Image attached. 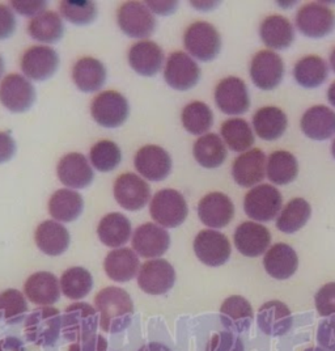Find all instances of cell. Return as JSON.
<instances>
[{
  "instance_id": "obj_1",
  "label": "cell",
  "mask_w": 335,
  "mask_h": 351,
  "mask_svg": "<svg viewBox=\"0 0 335 351\" xmlns=\"http://www.w3.org/2000/svg\"><path fill=\"white\" fill-rule=\"evenodd\" d=\"M95 306L100 312V325L108 333L123 332L134 316L132 296L123 289L110 286L101 290L95 298Z\"/></svg>"
},
{
  "instance_id": "obj_9",
  "label": "cell",
  "mask_w": 335,
  "mask_h": 351,
  "mask_svg": "<svg viewBox=\"0 0 335 351\" xmlns=\"http://www.w3.org/2000/svg\"><path fill=\"white\" fill-rule=\"evenodd\" d=\"M283 205L280 191L273 185H258L249 191L244 201V210L249 218L257 221L274 219Z\"/></svg>"
},
{
  "instance_id": "obj_39",
  "label": "cell",
  "mask_w": 335,
  "mask_h": 351,
  "mask_svg": "<svg viewBox=\"0 0 335 351\" xmlns=\"http://www.w3.org/2000/svg\"><path fill=\"white\" fill-rule=\"evenodd\" d=\"M327 63L319 56H308L300 59L293 69L295 80L304 88L320 87L327 79Z\"/></svg>"
},
{
  "instance_id": "obj_8",
  "label": "cell",
  "mask_w": 335,
  "mask_h": 351,
  "mask_svg": "<svg viewBox=\"0 0 335 351\" xmlns=\"http://www.w3.org/2000/svg\"><path fill=\"white\" fill-rule=\"evenodd\" d=\"M36 101V89L27 77L18 73L5 76L0 84V103L12 113L29 110Z\"/></svg>"
},
{
  "instance_id": "obj_58",
  "label": "cell",
  "mask_w": 335,
  "mask_h": 351,
  "mask_svg": "<svg viewBox=\"0 0 335 351\" xmlns=\"http://www.w3.org/2000/svg\"><path fill=\"white\" fill-rule=\"evenodd\" d=\"M327 100L335 108V82L330 86L329 90H327Z\"/></svg>"
},
{
  "instance_id": "obj_15",
  "label": "cell",
  "mask_w": 335,
  "mask_h": 351,
  "mask_svg": "<svg viewBox=\"0 0 335 351\" xmlns=\"http://www.w3.org/2000/svg\"><path fill=\"white\" fill-rule=\"evenodd\" d=\"M215 101L220 112L225 114H244L250 106L248 87L240 77H225L216 86Z\"/></svg>"
},
{
  "instance_id": "obj_20",
  "label": "cell",
  "mask_w": 335,
  "mask_h": 351,
  "mask_svg": "<svg viewBox=\"0 0 335 351\" xmlns=\"http://www.w3.org/2000/svg\"><path fill=\"white\" fill-rule=\"evenodd\" d=\"M198 217L207 227L224 228L234 219V202L223 193H210L198 205Z\"/></svg>"
},
{
  "instance_id": "obj_40",
  "label": "cell",
  "mask_w": 335,
  "mask_h": 351,
  "mask_svg": "<svg viewBox=\"0 0 335 351\" xmlns=\"http://www.w3.org/2000/svg\"><path fill=\"white\" fill-rule=\"evenodd\" d=\"M299 173L297 159L287 151H275L267 162V177L275 185H288Z\"/></svg>"
},
{
  "instance_id": "obj_3",
  "label": "cell",
  "mask_w": 335,
  "mask_h": 351,
  "mask_svg": "<svg viewBox=\"0 0 335 351\" xmlns=\"http://www.w3.org/2000/svg\"><path fill=\"white\" fill-rule=\"evenodd\" d=\"M62 328V316L57 308L34 309L25 320V336L30 342L40 346H53Z\"/></svg>"
},
{
  "instance_id": "obj_57",
  "label": "cell",
  "mask_w": 335,
  "mask_h": 351,
  "mask_svg": "<svg viewBox=\"0 0 335 351\" xmlns=\"http://www.w3.org/2000/svg\"><path fill=\"white\" fill-rule=\"evenodd\" d=\"M138 351H172L168 346L162 345L160 342H152V343H148L145 345L143 348H140Z\"/></svg>"
},
{
  "instance_id": "obj_26",
  "label": "cell",
  "mask_w": 335,
  "mask_h": 351,
  "mask_svg": "<svg viewBox=\"0 0 335 351\" xmlns=\"http://www.w3.org/2000/svg\"><path fill=\"white\" fill-rule=\"evenodd\" d=\"M164 53L160 46L152 41H140L129 50V63L132 70L142 76H155L162 67Z\"/></svg>"
},
{
  "instance_id": "obj_30",
  "label": "cell",
  "mask_w": 335,
  "mask_h": 351,
  "mask_svg": "<svg viewBox=\"0 0 335 351\" xmlns=\"http://www.w3.org/2000/svg\"><path fill=\"white\" fill-rule=\"evenodd\" d=\"M103 269L109 278L116 282L132 280L140 269V263L136 253L129 248L114 249L108 253Z\"/></svg>"
},
{
  "instance_id": "obj_42",
  "label": "cell",
  "mask_w": 335,
  "mask_h": 351,
  "mask_svg": "<svg viewBox=\"0 0 335 351\" xmlns=\"http://www.w3.org/2000/svg\"><path fill=\"white\" fill-rule=\"evenodd\" d=\"M93 287L92 274L84 267H70L60 277V290L73 300L84 299Z\"/></svg>"
},
{
  "instance_id": "obj_61",
  "label": "cell",
  "mask_w": 335,
  "mask_h": 351,
  "mask_svg": "<svg viewBox=\"0 0 335 351\" xmlns=\"http://www.w3.org/2000/svg\"><path fill=\"white\" fill-rule=\"evenodd\" d=\"M306 351H326L325 349H322V348H309V349H306Z\"/></svg>"
},
{
  "instance_id": "obj_50",
  "label": "cell",
  "mask_w": 335,
  "mask_h": 351,
  "mask_svg": "<svg viewBox=\"0 0 335 351\" xmlns=\"http://www.w3.org/2000/svg\"><path fill=\"white\" fill-rule=\"evenodd\" d=\"M11 4L17 14L27 17H36L47 7V1L45 0H14Z\"/></svg>"
},
{
  "instance_id": "obj_25",
  "label": "cell",
  "mask_w": 335,
  "mask_h": 351,
  "mask_svg": "<svg viewBox=\"0 0 335 351\" xmlns=\"http://www.w3.org/2000/svg\"><path fill=\"white\" fill-rule=\"evenodd\" d=\"M34 240L40 250L51 257L63 254L71 243L67 228L54 220H46L41 223L36 230Z\"/></svg>"
},
{
  "instance_id": "obj_54",
  "label": "cell",
  "mask_w": 335,
  "mask_h": 351,
  "mask_svg": "<svg viewBox=\"0 0 335 351\" xmlns=\"http://www.w3.org/2000/svg\"><path fill=\"white\" fill-rule=\"evenodd\" d=\"M16 154V143L8 132H0V164L11 160Z\"/></svg>"
},
{
  "instance_id": "obj_63",
  "label": "cell",
  "mask_w": 335,
  "mask_h": 351,
  "mask_svg": "<svg viewBox=\"0 0 335 351\" xmlns=\"http://www.w3.org/2000/svg\"><path fill=\"white\" fill-rule=\"evenodd\" d=\"M332 154H333V156H334L335 159V139L334 142H333V146H332Z\"/></svg>"
},
{
  "instance_id": "obj_23",
  "label": "cell",
  "mask_w": 335,
  "mask_h": 351,
  "mask_svg": "<svg viewBox=\"0 0 335 351\" xmlns=\"http://www.w3.org/2000/svg\"><path fill=\"white\" fill-rule=\"evenodd\" d=\"M266 156L260 148L250 149L240 155L234 162L232 176L234 181L243 188H251L264 178Z\"/></svg>"
},
{
  "instance_id": "obj_21",
  "label": "cell",
  "mask_w": 335,
  "mask_h": 351,
  "mask_svg": "<svg viewBox=\"0 0 335 351\" xmlns=\"http://www.w3.org/2000/svg\"><path fill=\"white\" fill-rule=\"evenodd\" d=\"M271 234L266 227L258 223L245 221L234 232V245L245 257H258L269 248Z\"/></svg>"
},
{
  "instance_id": "obj_37",
  "label": "cell",
  "mask_w": 335,
  "mask_h": 351,
  "mask_svg": "<svg viewBox=\"0 0 335 351\" xmlns=\"http://www.w3.org/2000/svg\"><path fill=\"white\" fill-rule=\"evenodd\" d=\"M28 32L33 40L45 44H55L63 37L64 25L57 12L45 11L30 20Z\"/></svg>"
},
{
  "instance_id": "obj_14",
  "label": "cell",
  "mask_w": 335,
  "mask_h": 351,
  "mask_svg": "<svg viewBox=\"0 0 335 351\" xmlns=\"http://www.w3.org/2000/svg\"><path fill=\"white\" fill-rule=\"evenodd\" d=\"M175 271L165 260H151L142 265L138 274V286L149 295H162L173 289Z\"/></svg>"
},
{
  "instance_id": "obj_17",
  "label": "cell",
  "mask_w": 335,
  "mask_h": 351,
  "mask_svg": "<svg viewBox=\"0 0 335 351\" xmlns=\"http://www.w3.org/2000/svg\"><path fill=\"white\" fill-rule=\"evenodd\" d=\"M151 195L149 185L139 176L123 173L114 184V198L118 205L127 211L142 210Z\"/></svg>"
},
{
  "instance_id": "obj_33",
  "label": "cell",
  "mask_w": 335,
  "mask_h": 351,
  "mask_svg": "<svg viewBox=\"0 0 335 351\" xmlns=\"http://www.w3.org/2000/svg\"><path fill=\"white\" fill-rule=\"evenodd\" d=\"M220 317L227 329L241 333L250 328L253 322V308L245 298L234 295L223 303Z\"/></svg>"
},
{
  "instance_id": "obj_45",
  "label": "cell",
  "mask_w": 335,
  "mask_h": 351,
  "mask_svg": "<svg viewBox=\"0 0 335 351\" xmlns=\"http://www.w3.org/2000/svg\"><path fill=\"white\" fill-rule=\"evenodd\" d=\"M90 162L102 173L112 172L122 161L121 148L112 141H101L90 148Z\"/></svg>"
},
{
  "instance_id": "obj_49",
  "label": "cell",
  "mask_w": 335,
  "mask_h": 351,
  "mask_svg": "<svg viewBox=\"0 0 335 351\" xmlns=\"http://www.w3.org/2000/svg\"><path fill=\"white\" fill-rule=\"evenodd\" d=\"M241 341L229 332L219 333L211 339L207 351H243Z\"/></svg>"
},
{
  "instance_id": "obj_56",
  "label": "cell",
  "mask_w": 335,
  "mask_h": 351,
  "mask_svg": "<svg viewBox=\"0 0 335 351\" xmlns=\"http://www.w3.org/2000/svg\"><path fill=\"white\" fill-rule=\"evenodd\" d=\"M0 351H25L24 345L16 337H7L0 341Z\"/></svg>"
},
{
  "instance_id": "obj_41",
  "label": "cell",
  "mask_w": 335,
  "mask_h": 351,
  "mask_svg": "<svg viewBox=\"0 0 335 351\" xmlns=\"http://www.w3.org/2000/svg\"><path fill=\"white\" fill-rule=\"evenodd\" d=\"M312 215V207L304 198H293L288 202L277 220L279 231L284 234H295L301 230Z\"/></svg>"
},
{
  "instance_id": "obj_48",
  "label": "cell",
  "mask_w": 335,
  "mask_h": 351,
  "mask_svg": "<svg viewBox=\"0 0 335 351\" xmlns=\"http://www.w3.org/2000/svg\"><path fill=\"white\" fill-rule=\"evenodd\" d=\"M314 300L321 316L327 317L335 315V282L321 287Z\"/></svg>"
},
{
  "instance_id": "obj_52",
  "label": "cell",
  "mask_w": 335,
  "mask_h": 351,
  "mask_svg": "<svg viewBox=\"0 0 335 351\" xmlns=\"http://www.w3.org/2000/svg\"><path fill=\"white\" fill-rule=\"evenodd\" d=\"M17 27L16 16L12 10L0 4V41L14 36Z\"/></svg>"
},
{
  "instance_id": "obj_55",
  "label": "cell",
  "mask_w": 335,
  "mask_h": 351,
  "mask_svg": "<svg viewBox=\"0 0 335 351\" xmlns=\"http://www.w3.org/2000/svg\"><path fill=\"white\" fill-rule=\"evenodd\" d=\"M148 8L161 16L172 15L177 10L178 3L177 1H146Z\"/></svg>"
},
{
  "instance_id": "obj_2",
  "label": "cell",
  "mask_w": 335,
  "mask_h": 351,
  "mask_svg": "<svg viewBox=\"0 0 335 351\" xmlns=\"http://www.w3.org/2000/svg\"><path fill=\"white\" fill-rule=\"evenodd\" d=\"M152 219L161 227L175 228L179 227L189 214L185 197L175 189L158 191L149 205Z\"/></svg>"
},
{
  "instance_id": "obj_4",
  "label": "cell",
  "mask_w": 335,
  "mask_h": 351,
  "mask_svg": "<svg viewBox=\"0 0 335 351\" xmlns=\"http://www.w3.org/2000/svg\"><path fill=\"white\" fill-rule=\"evenodd\" d=\"M184 44L194 58L210 62L216 58L220 53L221 37L210 23L197 21L185 32Z\"/></svg>"
},
{
  "instance_id": "obj_34",
  "label": "cell",
  "mask_w": 335,
  "mask_h": 351,
  "mask_svg": "<svg viewBox=\"0 0 335 351\" xmlns=\"http://www.w3.org/2000/svg\"><path fill=\"white\" fill-rule=\"evenodd\" d=\"M132 221L119 213H112L102 218L97 234L102 244L109 248H119L132 237Z\"/></svg>"
},
{
  "instance_id": "obj_7",
  "label": "cell",
  "mask_w": 335,
  "mask_h": 351,
  "mask_svg": "<svg viewBox=\"0 0 335 351\" xmlns=\"http://www.w3.org/2000/svg\"><path fill=\"white\" fill-rule=\"evenodd\" d=\"M97 324V309L88 303H75L66 309L62 317V330L66 338L79 342L96 335Z\"/></svg>"
},
{
  "instance_id": "obj_44",
  "label": "cell",
  "mask_w": 335,
  "mask_h": 351,
  "mask_svg": "<svg viewBox=\"0 0 335 351\" xmlns=\"http://www.w3.org/2000/svg\"><path fill=\"white\" fill-rule=\"evenodd\" d=\"M181 121L186 132L193 135H202L214 125V114L207 104L194 101L182 110Z\"/></svg>"
},
{
  "instance_id": "obj_53",
  "label": "cell",
  "mask_w": 335,
  "mask_h": 351,
  "mask_svg": "<svg viewBox=\"0 0 335 351\" xmlns=\"http://www.w3.org/2000/svg\"><path fill=\"white\" fill-rule=\"evenodd\" d=\"M108 350V341L105 337L100 335H93L88 337L83 341H79L77 343L70 348V351H106Z\"/></svg>"
},
{
  "instance_id": "obj_29",
  "label": "cell",
  "mask_w": 335,
  "mask_h": 351,
  "mask_svg": "<svg viewBox=\"0 0 335 351\" xmlns=\"http://www.w3.org/2000/svg\"><path fill=\"white\" fill-rule=\"evenodd\" d=\"M300 126L308 138L326 141L335 134V112L325 105H316L304 113Z\"/></svg>"
},
{
  "instance_id": "obj_59",
  "label": "cell",
  "mask_w": 335,
  "mask_h": 351,
  "mask_svg": "<svg viewBox=\"0 0 335 351\" xmlns=\"http://www.w3.org/2000/svg\"><path fill=\"white\" fill-rule=\"evenodd\" d=\"M330 64H332V69H333V71L335 73V47L333 49V51H332V56H330Z\"/></svg>"
},
{
  "instance_id": "obj_22",
  "label": "cell",
  "mask_w": 335,
  "mask_h": 351,
  "mask_svg": "<svg viewBox=\"0 0 335 351\" xmlns=\"http://www.w3.org/2000/svg\"><path fill=\"white\" fill-rule=\"evenodd\" d=\"M57 172L60 182L73 189H86L95 177L87 158L77 152L63 156L59 161Z\"/></svg>"
},
{
  "instance_id": "obj_43",
  "label": "cell",
  "mask_w": 335,
  "mask_h": 351,
  "mask_svg": "<svg viewBox=\"0 0 335 351\" xmlns=\"http://www.w3.org/2000/svg\"><path fill=\"white\" fill-rule=\"evenodd\" d=\"M221 136L234 152H245L254 145V134L248 122L241 118L228 119L221 125Z\"/></svg>"
},
{
  "instance_id": "obj_5",
  "label": "cell",
  "mask_w": 335,
  "mask_h": 351,
  "mask_svg": "<svg viewBox=\"0 0 335 351\" xmlns=\"http://www.w3.org/2000/svg\"><path fill=\"white\" fill-rule=\"evenodd\" d=\"M90 113L93 119L106 129L122 126L130 114V106L126 97L114 90L102 92L95 97Z\"/></svg>"
},
{
  "instance_id": "obj_19",
  "label": "cell",
  "mask_w": 335,
  "mask_h": 351,
  "mask_svg": "<svg viewBox=\"0 0 335 351\" xmlns=\"http://www.w3.org/2000/svg\"><path fill=\"white\" fill-rule=\"evenodd\" d=\"M136 171L149 181H162L172 172V159L160 146H145L134 159Z\"/></svg>"
},
{
  "instance_id": "obj_60",
  "label": "cell",
  "mask_w": 335,
  "mask_h": 351,
  "mask_svg": "<svg viewBox=\"0 0 335 351\" xmlns=\"http://www.w3.org/2000/svg\"><path fill=\"white\" fill-rule=\"evenodd\" d=\"M3 71H4V60H3L1 56H0V76L3 75Z\"/></svg>"
},
{
  "instance_id": "obj_32",
  "label": "cell",
  "mask_w": 335,
  "mask_h": 351,
  "mask_svg": "<svg viewBox=\"0 0 335 351\" xmlns=\"http://www.w3.org/2000/svg\"><path fill=\"white\" fill-rule=\"evenodd\" d=\"M263 44L274 50H286L295 40L291 21L280 15L266 17L260 28Z\"/></svg>"
},
{
  "instance_id": "obj_28",
  "label": "cell",
  "mask_w": 335,
  "mask_h": 351,
  "mask_svg": "<svg viewBox=\"0 0 335 351\" xmlns=\"http://www.w3.org/2000/svg\"><path fill=\"white\" fill-rule=\"evenodd\" d=\"M258 326L267 336H283L292 328V315L290 308L284 303L271 300L264 303L258 311Z\"/></svg>"
},
{
  "instance_id": "obj_18",
  "label": "cell",
  "mask_w": 335,
  "mask_h": 351,
  "mask_svg": "<svg viewBox=\"0 0 335 351\" xmlns=\"http://www.w3.org/2000/svg\"><path fill=\"white\" fill-rule=\"evenodd\" d=\"M171 245L168 231L152 223H146L136 228L132 236V248L145 258H159L166 253Z\"/></svg>"
},
{
  "instance_id": "obj_13",
  "label": "cell",
  "mask_w": 335,
  "mask_h": 351,
  "mask_svg": "<svg viewBox=\"0 0 335 351\" xmlns=\"http://www.w3.org/2000/svg\"><path fill=\"white\" fill-rule=\"evenodd\" d=\"M250 76L256 87L273 90L282 83L284 76L283 59L271 50L257 53L250 63Z\"/></svg>"
},
{
  "instance_id": "obj_12",
  "label": "cell",
  "mask_w": 335,
  "mask_h": 351,
  "mask_svg": "<svg viewBox=\"0 0 335 351\" xmlns=\"http://www.w3.org/2000/svg\"><path fill=\"white\" fill-rule=\"evenodd\" d=\"M194 252L201 263L218 267L229 260L232 248L225 234L214 230H203L194 240Z\"/></svg>"
},
{
  "instance_id": "obj_46",
  "label": "cell",
  "mask_w": 335,
  "mask_h": 351,
  "mask_svg": "<svg viewBox=\"0 0 335 351\" xmlns=\"http://www.w3.org/2000/svg\"><path fill=\"white\" fill-rule=\"evenodd\" d=\"M60 12L71 24L83 27L92 24L97 17V7L90 0H63Z\"/></svg>"
},
{
  "instance_id": "obj_51",
  "label": "cell",
  "mask_w": 335,
  "mask_h": 351,
  "mask_svg": "<svg viewBox=\"0 0 335 351\" xmlns=\"http://www.w3.org/2000/svg\"><path fill=\"white\" fill-rule=\"evenodd\" d=\"M317 341L326 351H335V317L321 322Z\"/></svg>"
},
{
  "instance_id": "obj_35",
  "label": "cell",
  "mask_w": 335,
  "mask_h": 351,
  "mask_svg": "<svg viewBox=\"0 0 335 351\" xmlns=\"http://www.w3.org/2000/svg\"><path fill=\"white\" fill-rule=\"evenodd\" d=\"M253 126L263 141H277L287 130L288 119L277 106H264L254 114Z\"/></svg>"
},
{
  "instance_id": "obj_62",
  "label": "cell",
  "mask_w": 335,
  "mask_h": 351,
  "mask_svg": "<svg viewBox=\"0 0 335 351\" xmlns=\"http://www.w3.org/2000/svg\"><path fill=\"white\" fill-rule=\"evenodd\" d=\"M3 316V303H1V298H0V319Z\"/></svg>"
},
{
  "instance_id": "obj_24",
  "label": "cell",
  "mask_w": 335,
  "mask_h": 351,
  "mask_svg": "<svg viewBox=\"0 0 335 351\" xmlns=\"http://www.w3.org/2000/svg\"><path fill=\"white\" fill-rule=\"evenodd\" d=\"M24 293L32 303L49 307L58 302L60 285L53 273L38 271L27 279L24 283Z\"/></svg>"
},
{
  "instance_id": "obj_11",
  "label": "cell",
  "mask_w": 335,
  "mask_h": 351,
  "mask_svg": "<svg viewBox=\"0 0 335 351\" xmlns=\"http://www.w3.org/2000/svg\"><path fill=\"white\" fill-rule=\"evenodd\" d=\"M164 79L175 90H189L201 80V69L197 62L184 51L169 56L164 70Z\"/></svg>"
},
{
  "instance_id": "obj_47",
  "label": "cell",
  "mask_w": 335,
  "mask_h": 351,
  "mask_svg": "<svg viewBox=\"0 0 335 351\" xmlns=\"http://www.w3.org/2000/svg\"><path fill=\"white\" fill-rule=\"evenodd\" d=\"M3 303V313L4 320L7 324H18L25 319L28 312V303L24 295L15 289H8L4 293H0Z\"/></svg>"
},
{
  "instance_id": "obj_10",
  "label": "cell",
  "mask_w": 335,
  "mask_h": 351,
  "mask_svg": "<svg viewBox=\"0 0 335 351\" xmlns=\"http://www.w3.org/2000/svg\"><path fill=\"white\" fill-rule=\"evenodd\" d=\"M296 25L309 38H322L335 28V14L320 3H309L296 15Z\"/></svg>"
},
{
  "instance_id": "obj_31",
  "label": "cell",
  "mask_w": 335,
  "mask_h": 351,
  "mask_svg": "<svg viewBox=\"0 0 335 351\" xmlns=\"http://www.w3.org/2000/svg\"><path fill=\"white\" fill-rule=\"evenodd\" d=\"M73 79L79 90L86 93L97 92L106 82V69L99 59H79L73 66Z\"/></svg>"
},
{
  "instance_id": "obj_38",
  "label": "cell",
  "mask_w": 335,
  "mask_h": 351,
  "mask_svg": "<svg viewBox=\"0 0 335 351\" xmlns=\"http://www.w3.org/2000/svg\"><path fill=\"white\" fill-rule=\"evenodd\" d=\"M194 158L207 169L219 168L227 159V148L216 134H206L201 136L193 148Z\"/></svg>"
},
{
  "instance_id": "obj_36",
  "label": "cell",
  "mask_w": 335,
  "mask_h": 351,
  "mask_svg": "<svg viewBox=\"0 0 335 351\" xmlns=\"http://www.w3.org/2000/svg\"><path fill=\"white\" fill-rule=\"evenodd\" d=\"M84 208L82 195L70 189H59L49 201V213L54 219L70 223L77 219Z\"/></svg>"
},
{
  "instance_id": "obj_6",
  "label": "cell",
  "mask_w": 335,
  "mask_h": 351,
  "mask_svg": "<svg viewBox=\"0 0 335 351\" xmlns=\"http://www.w3.org/2000/svg\"><path fill=\"white\" fill-rule=\"evenodd\" d=\"M118 27L132 38H147L156 29V19L146 7L139 1L123 3L117 12Z\"/></svg>"
},
{
  "instance_id": "obj_27",
  "label": "cell",
  "mask_w": 335,
  "mask_h": 351,
  "mask_svg": "<svg viewBox=\"0 0 335 351\" xmlns=\"http://www.w3.org/2000/svg\"><path fill=\"white\" fill-rule=\"evenodd\" d=\"M263 266L270 277L284 280L291 278L296 273L299 258L295 249L288 244L279 243L267 250L263 258Z\"/></svg>"
},
{
  "instance_id": "obj_16",
  "label": "cell",
  "mask_w": 335,
  "mask_h": 351,
  "mask_svg": "<svg viewBox=\"0 0 335 351\" xmlns=\"http://www.w3.org/2000/svg\"><path fill=\"white\" fill-rule=\"evenodd\" d=\"M58 53L47 46H32L23 58L21 70L32 80L45 82L58 71Z\"/></svg>"
}]
</instances>
